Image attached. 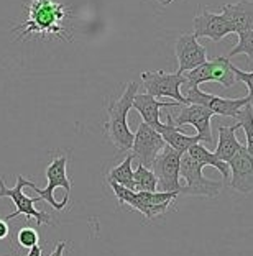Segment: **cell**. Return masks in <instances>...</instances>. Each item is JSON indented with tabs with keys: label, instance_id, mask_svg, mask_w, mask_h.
Listing matches in <instances>:
<instances>
[{
	"label": "cell",
	"instance_id": "cell-5",
	"mask_svg": "<svg viewBox=\"0 0 253 256\" xmlns=\"http://www.w3.org/2000/svg\"><path fill=\"white\" fill-rule=\"evenodd\" d=\"M186 78L187 86H201L202 82H219L222 87H232L235 84V74L232 71V62L227 56L214 58L210 61L202 62L201 66L191 69L182 74Z\"/></svg>",
	"mask_w": 253,
	"mask_h": 256
},
{
	"label": "cell",
	"instance_id": "cell-27",
	"mask_svg": "<svg viewBox=\"0 0 253 256\" xmlns=\"http://www.w3.org/2000/svg\"><path fill=\"white\" fill-rule=\"evenodd\" d=\"M7 235H9V224L5 218H0V240L7 238Z\"/></svg>",
	"mask_w": 253,
	"mask_h": 256
},
{
	"label": "cell",
	"instance_id": "cell-22",
	"mask_svg": "<svg viewBox=\"0 0 253 256\" xmlns=\"http://www.w3.org/2000/svg\"><path fill=\"white\" fill-rule=\"evenodd\" d=\"M235 118H237V124L240 125V128H243L245 132V140H246L245 150L253 156V112L250 104H246V106L240 108Z\"/></svg>",
	"mask_w": 253,
	"mask_h": 256
},
{
	"label": "cell",
	"instance_id": "cell-26",
	"mask_svg": "<svg viewBox=\"0 0 253 256\" xmlns=\"http://www.w3.org/2000/svg\"><path fill=\"white\" fill-rule=\"evenodd\" d=\"M232 71L235 74V78H237V80H242V82L248 87V97L250 102L253 100V72H245L242 71V69H238L237 66H233L232 64Z\"/></svg>",
	"mask_w": 253,
	"mask_h": 256
},
{
	"label": "cell",
	"instance_id": "cell-19",
	"mask_svg": "<svg viewBox=\"0 0 253 256\" xmlns=\"http://www.w3.org/2000/svg\"><path fill=\"white\" fill-rule=\"evenodd\" d=\"M187 153H189L191 158L196 160L202 168L204 166H212V168H215V170L222 174V178L225 179V181H228V178H230V168H228V162L219 160L215 156V153L209 151L205 146H202L201 143L192 144V146L187 150Z\"/></svg>",
	"mask_w": 253,
	"mask_h": 256
},
{
	"label": "cell",
	"instance_id": "cell-30",
	"mask_svg": "<svg viewBox=\"0 0 253 256\" xmlns=\"http://www.w3.org/2000/svg\"><path fill=\"white\" fill-rule=\"evenodd\" d=\"M156 2L160 5H163V7H168V5H171L174 0H156Z\"/></svg>",
	"mask_w": 253,
	"mask_h": 256
},
{
	"label": "cell",
	"instance_id": "cell-8",
	"mask_svg": "<svg viewBox=\"0 0 253 256\" xmlns=\"http://www.w3.org/2000/svg\"><path fill=\"white\" fill-rule=\"evenodd\" d=\"M182 153L173 150L171 146H164L161 153L156 156V160L153 161L151 171L155 172L158 188L156 190L160 192H178L181 189L179 184V162H181Z\"/></svg>",
	"mask_w": 253,
	"mask_h": 256
},
{
	"label": "cell",
	"instance_id": "cell-3",
	"mask_svg": "<svg viewBox=\"0 0 253 256\" xmlns=\"http://www.w3.org/2000/svg\"><path fill=\"white\" fill-rule=\"evenodd\" d=\"M66 170H68V156H58L46 168L48 186L45 189H40L35 182L28 181V188H32L40 196L41 200L48 202L56 210H63L68 206L69 194H71L73 189V182L69 181Z\"/></svg>",
	"mask_w": 253,
	"mask_h": 256
},
{
	"label": "cell",
	"instance_id": "cell-23",
	"mask_svg": "<svg viewBox=\"0 0 253 256\" xmlns=\"http://www.w3.org/2000/svg\"><path fill=\"white\" fill-rule=\"evenodd\" d=\"M237 34H238V42L235 44V48L230 50V53L227 54V58L230 60V58L237 54H245L248 58V61L253 64V30L242 32Z\"/></svg>",
	"mask_w": 253,
	"mask_h": 256
},
{
	"label": "cell",
	"instance_id": "cell-29",
	"mask_svg": "<svg viewBox=\"0 0 253 256\" xmlns=\"http://www.w3.org/2000/svg\"><path fill=\"white\" fill-rule=\"evenodd\" d=\"M64 248H66V242H60V243H58V246H56L55 250H53L51 256H63Z\"/></svg>",
	"mask_w": 253,
	"mask_h": 256
},
{
	"label": "cell",
	"instance_id": "cell-28",
	"mask_svg": "<svg viewBox=\"0 0 253 256\" xmlns=\"http://www.w3.org/2000/svg\"><path fill=\"white\" fill-rule=\"evenodd\" d=\"M27 256H43V248H41L40 245H35L32 248H28Z\"/></svg>",
	"mask_w": 253,
	"mask_h": 256
},
{
	"label": "cell",
	"instance_id": "cell-21",
	"mask_svg": "<svg viewBox=\"0 0 253 256\" xmlns=\"http://www.w3.org/2000/svg\"><path fill=\"white\" fill-rule=\"evenodd\" d=\"M133 184L135 192H155L158 188L155 172L151 171V168H146L143 164H138L137 170L133 171Z\"/></svg>",
	"mask_w": 253,
	"mask_h": 256
},
{
	"label": "cell",
	"instance_id": "cell-9",
	"mask_svg": "<svg viewBox=\"0 0 253 256\" xmlns=\"http://www.w3.org/2000/svg\"><path fill=\"white\" fill-rule=\"evenodd\" d=\"M187 104H199V106L207 107L214 115H222V117L235 118L238 110L246 104H250L248 97L242 98H223L219 96L209 94L199 89V86H187V92L184 94Z\"/></svg>",
	"mask_w": 253,
	"mask_h": 256
},
{
	"label": "cell",
	"instance_id": "cell-18",
	"mask_svg": "<svg viewBox=\"0 0 253 256\" xmlns=\"http://www.w3.org/2000/svg\"><path fill=\"white\" fill-rule=\"evenodd\" d=\"M238 128H240L238 124H235L232 126L217 128V133H219V143H217V148L214 153L219 160L228 162L235 154H237V151L243 146V144L237 140V133H235Z\"/></svg>",
	"mask_w": 253,
	"mask_h": 256
},
{
	"label": "cell",
	"instance_id": "cell-17",
	"mask_svg": "<svg viewBox=\"0 0 253 256\" xmlns=\"http://www.w3.org/2000/svg\"><path fill=\"white\" fill-rule=\"evenodd\" d=\"M182 104L178 102H160L156 97H153L150 94H135L133 97V104L132 107L137 110V112L142 115V118L146 125H150L153 128H156L158 125L161 124L160 118V110L163 107H179Z\"/></svg>",
	"mask_w": 253,
	"mask_h": 256
},
{
	"label": "cell",
	"instance_id": "cell-15",
	"mask_svg": "<svg viewBox=\"0 0 253 256\" xmlns=\"http://www.w3.org/2000/svg\"><path fill=\"white\" fill-rule=\"evenodd\" d=\"M222 16L232 26L233 33L253 30V0H240L222 7Z\"/></svg>",
	"mask_w": 253,
	"mask_h": 256
},
{
	"label": "cell",
	"instance_id": "cell-1",
	"mask_svg": "<svg viewBox=\"0 0 253 256\" xmlns=\"http://www.w3.org/2000/svg\"><path fill=\"white\" fill-rule=\"evenodd\" d=\"M69 18L68 7L56 0H32L28 4L27 22L15 28L17 38L23 40L30 34L63 38L66 33L64 23Z\"/></svg>",
	"mask_w": 253,
	"mask_h": 256
},
{
	"label": "cell",
	"instance_id": "cell-31",
	"mask_svg": "<svg viewBox=\"0 0 253 256\" xmlns=\"http://www.w3.org/2000/svg\"><path fill=\"white\" fill-rule=\"evenodd\" d=\"M250 107H251V112H253V100L250 102Z\"/></svg>",
	"mask_w": 253,
	"mask_h": 256
},
{
	"label": "cell",
	"instance_id": "cell-24",
	"mask_svg": "<svg viewBox=\"0 0 253 256\" xmlns=\"http://www.w3.org/2000/svg\"><path fill=\"white\" fill-rule=\"evenodd\" d=\"M112 190H114L115 197L119 199V204L120 206H130L133 210L135 207H137V192L125 188V186H120L117 182H109Z\"/></svg>",
	"mask_w": 253,
	"mask_h": 256
},
{
	"label": "cell",
	"instance_id": "cell-2",
	"mask_svg": "<svg viewBox=\"0 0 253 256\" xmlns=\"http://www.w3.org/2000/svg\"><path fill=\"white\" fill-rule=\"evenodd\" d=\"M137 92H138V82L132 80V82L127 84L125 90L122 92L120 97L105 108L107 110V122L104 125V133L109 138V142L120 153L130 151L133 144V133L127 124V115L130 112L133 97Z\"/></svg>",
	"mask_w": 253,
	"mask_h": 256
},
{
	"label": "cell",
	"instance_id": "cell-11",
	"mask_svg": "<svg viewBox=\"0 0 253 256\" xmlns=\"http://www.w3.org/2000/svg\"><path fill=\"white\" fill-rule=\"evenodd\" d=\"M214 114L207 107L199 106V104H186L179 106V114L173 117V124L176 126L192 125L197 130V135L201 136V142L212 143V130H210V120Z\"/></svg>",
	"mask_w": 253,
	"mask_h": 256
},
{
	"label": "cell",
	"instance_id": "cell-12",
	"mask_svg": "<svg viewBox=\"0 0 253 256\" xmlns=\"http://www.w3.org/2000/svg\"><path fill=\"white\" fill-rule=\"evenodd\" d=\"M174 53L178 58V72L184 74L207 61V50L197 42L192 33H182L176 40Z\"/></svg>",
	"mask_w": 253,
	"mask_h": 256
},
{
	"label": "cell",
	"instance_id": "cell-13",
	"mask_svg": "<svg viewBox=\"0 0 253 256\" xmlns=\"http://www.w3.org/2000/svg\"><path fill=\"white\" fill-rule=\"evenodd\" d=\"M230 168V188L240 194H250L253 192V156L242 146L237 154L228 161Z\"/></svg>",
	"mask_w": 253,
	"mask_h": 256
},
{
	"label": "cell",
	"instance_id": "cell-10",
	"mask_svg": "<svg viewBox=\"0 0 253 256\" xmlns=\"http://www.w3.org/2000/svg\"><path fill=\"white\" fill-rule=\"evenodd\" d=\"M166 146L164 140L155 128L146 125L145 122L138 125L137 133H133V144H132V156L138 161V164L151 168L153 161L161 153V150Z\"/></svg>",
	"mask_w": 253,
	"mask_h": 256
},
{
	"label": "cell",
	"instance_id": "cell-7",
	"mask_svg": "<svg viewBox=\"0 0 253 256\" xmlns=\"http://www.w3.org/2000/svg\"><path fill=\"white\" fill-rule=\"evenodd\" d=\"M142 84L146 94L153 97H171L178 104L186 106V97L181 94V86L186 84V78L179 72L146 71L142 72Z\"/></svg>",
	"mask_w": 253,
	"mask_h": 256
},
{
	"label": "cell",
	"instance_id": "cell-25",
	"mask_svg": "<svg viewBox=\"0 0 253 256\" xmlns=\"http://www.w3.org/2000/svg\"><path fill=\"white\" fill-rule=\"evenodd\" d=\"M17 240H19V243L23 248H32L35 245H38L40 235L33 226H23L19 232V235H17Z\"/></svg>",
	"mask_w": 253,
	"mask_h": 256
},
{
	"label": "cell",
	"instance_id": "cell-14",
	"mask_svg": "<svg viewBox=\"0 0 253 256\" xmlns=\"http://www.w3.org/2000/svg\"><path fill=\"white\" fill-rule=\"evenodd\" d=\"M233 33L232 26L223 18L222 14H212L209 10H202L194 16V36L209 38L212 42H220L227 34Z\"/></svg>",
	"mask_w": 253,
	"mask_h": 256
},
{
	"label": "cell",
	"instance_id": "cell-4",
	"mask_svg": "<svg viewBox=\"0 0 253 256\" xmlns=\"http://www.w3.org/2000/svg\"><path fill=\"white\" fill-rule=\"evenodd\" d=\"M179 178L186 181V186H181L179 194L184 196H199L207 197V199H214L220 194L222 182L212 181V179L204 178L202 166L199 164L196 160H192L189 153H182L181 162H179Z\"/></svg>",
	"mask_w": 253,
	"mask_h": 256
},
{
	"label": "cell",
	"instance_id": "cell-16",
	"mask_svg": "<svg viewBox=\"0 0 253 256\" xmlns=\"http://www.w3.org/2000/svg\"><path fill=\"white\" fill-rule=\"evenodd\" d=\"M155 130L160 133L161 138L164 140V143H166L168 146H171L173 150L179 151V153H186L192 144L201 143V136L199 135H187V133L179 130V126H176L173 124L171 114L166 115V124H163L161 122Z\"/></svg>",
	"mask_w": 253,
	"mask_h": 256
},
{
	"label": "cell",
	"instance_id": "cell-6",
	"mask_svg": "<svg viewBox=\"0 0 253 256\" xmlns=\"http://www.w3.org/2000/svg\"><path fill=\"white\" fill-rule=\"evenodd\" d=\"M28 186V179H25L23 176L17 178V184L15 188H7V184L2 179L0 181V197H9L12 199V202L15 204V212L10 214L5 217V220H12L19 215H25L27 218H35L38 222V225H51V215L46 212H40L35 208V204H37L40 199L38 197H28L27 194H23V188Z\"/></svg>",
	"mask_w": 253,
	"mask_h": 256
},
{
	"label": "cell",
	"instance_id": "cell-20",
	"mask_svg": "<svg viewBox=\"0 0 253 256\" xmlns=\"http://www.w3.org/2000/svg\"><path fill=\"white\" fill-rule=\"evenodd\" d=\"M132 161H133V156L128 154L119 166L112 168V170L107 172V181L109 182H117V184H120V186H125V188L133 190L135 184H133Z\"/></svg>",
	"mask_w": 253,
	"mask_h": 256
}]
</instances>
